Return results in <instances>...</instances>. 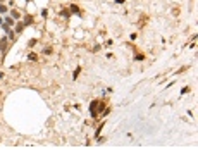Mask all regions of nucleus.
I'll return each mask as SVG.
<instances>
[{
    "label": "nucleus",
    "mask_w": 198,
    "mask_h": 155,
    "mask_svg": "<svg viewBox=\"0 0 198 155\" xmlns=\"http://www.w3.org/2000/svg\"><path fill=\"white\" fill-rule=\"evenodd\" d=\"M10 14H12V17H14V19H17V17H19V14H17V12H16V10H12V12H10Z\"/></svg>",
    "instance_id": "nucleus-5"
},
{
    "label": "nucleus",
    "mask_w": 198,
    "mask_h": 155,
    "mask_svg": "<svg viewBox=\"0 0 198 155\" xmlns=\"http://www.w3.org/2000/svg\"><path fill=\"white\" fill-rule=\"evenodd\" d=\"M71 10H72V12H79V9H78L76 5H71Z\"/></svg>",
    "instance_id": "nucleus-6"
},
{
    "label": "nucleus",
    "mask_w": 198,
    "mask_h": 155,
    "mask_svg": "<svg viewBox=\"0 0 198 155\" xmlns=\"http://www.w3.org/2000/svg\"><path fill=\"white\" fill-rule=\"evenodd\" d=\"M97 109H98V102H91V105H90V114H91L93 117L98 114V110H97Z\"/></svg>",
    "instance_id": "nucleus-1"
},
{
    "label": "nucleus",
    "mask_w": 198,
    "mask_h": 155,
    "mask_svg": "<svg viewBox=\"0 0 198 155\" xmlns=\"http://www.w3.org/2000/svg\"><path fill=\"white\" fill-rule=\"evenodd\" d=\"M23 29H24V24H23V23H19V24H17V28H16V31H17V33H21Z\"/></svg>",
    "instance_id": "nucleus-3"
},
{
    "label": "nucleus",
    "mask_w": 198,
    "mask_h": 155,
    "mask_svg": "<svg viewBox=\"0 0 198 155\" xmlns=\"http://www.w3.org/2000/svg\"><path fill=\"white\" fill-rule=\"evenodd\" d=\"M5 47H7V38H2V40H0V48L5 50Z\"/></svg>",
    "instance_id": "nucleus-2"
},
{
    "label": "nucleus",
    "mask_w": 198,
    "mask_h": 155,
    "mask_svg": "<svg viewBox=\"0 0 198 155\" xmlns=\"http://www.w3.org/2000/svg\"><path fill=\"white\" fill-rule=\"evenodd\" d=\"M0 12H2V14H5V12H7V7H5V5H2V4H0Z\"/></svg>",
    "instance_id": "nucleus-4"
}]
</instances>
